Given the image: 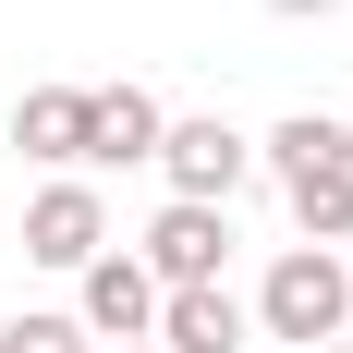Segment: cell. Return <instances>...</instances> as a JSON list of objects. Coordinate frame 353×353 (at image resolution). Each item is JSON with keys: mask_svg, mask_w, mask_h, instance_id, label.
Returning a JSON list of instances; mask_svg holds the SVG:
<instances>
[{"mask_svg": "<svg viewBox=\"0 0 353 353\" xmlns=\"http://www.w3.org/2000/svg\"><path fill=\"white\" fill-rule=\"evenodd\" d=\"M159 171H171V208H232L256 183V146L232 134V122H171V134H159Z\"/></svg>", "mask_w": 353, "mask_h": 353, "instance_id": "cell-3", "label": "cell"}, {"mask_svg": "<svg viewBox=\"0 0 353 353\" xmlns=\"http://www.w3.org/2000/svg\"><path fill=\"white\" fill-rule=\"evenodd\" d=\"M268 12H292V25H305V12H341V0H268Z\"/></svg>", "mask_w": 353, "mask_h": 353, "instance_id": "cell-11", "label": "cell"}, {"mask_svg": "<svg viewBox=\"0 0 353 353\" xmlns=\"http://www.w3.org/2000/svg\"><path fill=\"white\" fill-rule=\"evenodd\" d=\"M73 329H85V341H110V353H122V341H159V281H146L134 256L110 244L98 268H85V305H73Z\"/></svg>", "mask_w": 353, "mask_h": 353, "instance_id": "cell-6", "label": "cell"}, {"mask_svg": "<svg viewBox=\"0 0 353 353\" xmlns=\"http://www.w3.org/2000/svg\"><path fill=\"white\" fill-rule=\"evenodd\" d=\"M329 353H353V341H329Z\"/></svg>", "mask_w": 353, "mask_h": 353, "instance_id": "cell-14", "label": "cell"}, {"mask_svg": "<svg viewBox=\"0 0 353 353\" xmlns=\"http://www.w3.org/2000/svg\"><path fill=\"white\" fill-rule=\"evenodd\" d=\"M256 159L281 171V195H292V232H305L317 256H329V244H353V171H341V122L292 110V122L256 146Z\"/></svg>", "mask_w": 353, "mask_h": 353, "instance_id": "cell-1", "label": "cell"}, {"mask_svg": "<svg viewBox=\"0 0 353 353\" xmlns=\"http://www.w3.org/2000/svg\"><path fill=\"white\" fill-rule=\"evenodd\" d=\"M159 353H244V305L232 292H159Z\"/></svg>", "mask_w": 353, "mask_h": 353, "instance_id": "cell-9", "label": "cell"}, {"mask_svg": "<svg viewBox=\"0 0 353 353\" xmlns=\"http://www.w3.org/2000/svg\"><path fill=\"white\" fill-rule=\"evenodd\" d=\"M341 171H353V122H341Z\"/></svg>", "mask_w": 353, "mask_h": 353, "instance_id": "cell-12", "label": "cell"}, {"mask_svg": "<svg viewBox=\"0 0 353 353\" xmlns=\"http://www.w3.org/2000/svg\"><path fill=\"white\" fill-rule=\"evenodd\" d=\"M25 256H37V268H73V281H85V268L110 256V208H98V183H49V195L25 208Z\"/></svg>", "mask_w": 353, "mask_h": 353, "instance_id": "cell-5", "label": "cell"}, {"mask_svg": "<svg viewBox=\"0 0 353 353\" xmlns=\"http://www.w3.org/2000/svg\"><path fill=\"white\" fill-rule=\"evenodd\" d=\"M219 256H232V208H159L134 268L159 292H219Z\"/></svg>", "mask_w": 353, "mask_h": 353, "instance_id": "cell-4", "label": "cell"}, {"mask_svg": "<svg viewBox=\"0 0 353 353\" xmlns=\"http://www.w3.org/2000/svg\"><path fill=\"white\" fill-rule=\"evenodd\" d=\"M0 353H85V329H73V317H12Z\"/></svg>", "mask_w": 353, "mask_h": 353, "instance_id": "cell-10", "label": "cell"}, {"mask_svg": "<svg viewBox=\"0 0 353 353\" xmlns=\"http://www.w3.org/2000/svg\"><path fill=\"white\" fill-rule=\"evenodd\" d=\"M159 134H171V110L146 98V85H98V134H85V171H134V159H159Z\"/></svg>", "mask_w": 353, "mask_h": 353, "instance_id": "cell-8", "label": "cell"}, {"mask_svg": "<svg viewBox=\"0 0 353 353\" xmlns=\"http://www.w3.org/2000/svg\"><path fill=\"white\" fill-rule=\"evenodd\" d=\"M122 353H159V341H122Z\"/></svg>", "mask_w": 353, "mask_h": 353, "instance_id": "cell-13", "label": "cell"}, {"mask_svg": "<svg viewBox=\"0 0 353 353\" xmlns=\"http://www.w3.org/2000/svg\"><path fill=\"white\" fill-rule=\"evenodd\" d=\"M256 317H268V341H305V353H329L353 329V268L341 256H317V244H292L268 281H256Z\"/></svg>", "mask_w": 353, "mask_h": 353, "instance_id": "cell-2", "label": "cell"}, {"mask_svg": "<svg viewBox=\"0 0 353 353\" xmlns=\"http://www.w3.org/2000/svg\"><path fill=\"white\" fill-rule=\"evenodd\" d=\"M85 134H98V85H25V110H12V146L25 159L85 171Z\"/></svg>", "mask_w": 353, "mask_h": 353, "instance_id": "cell-7", "label": "cell"}]
</instances>
